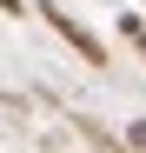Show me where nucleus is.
<instances>
[{"label": "nucleus", "mask_w": 146, "mask_h": 153, "mask_svg": "<svg viewBox=\"0 0 146 153\" xmlns=\"http://www.w3.org/2000/svg\"><path fill=\"white\" fill-rule=\"evenodd\" d=\"M40 20H46V27H53V33H60V40L73 47V53H80V60L93 67V73H106V47L93 40V33H86V27H80L73 13H60V7H40Z\"/></svg>", "instance_id": "nucleus-1"}, {"label": "nucleus", "mask_w": 146, "mask_h": 153, "mask_svg": "<svg viewBox=\"0 0 146 153\" xmlns=\"http://www.w3.org/2000/svg\"><path fill=\"white\" fill-rule=\"evenodd\" d=\"M119 40H133L139 53H146V20H139V13H119Z\"/></svg>", "instance_id": "nucleus-2"}, {"label": "nucleus", "mask_w": 146, "mask_h": 153, "mask_svg": "<svg viewBox=\"0 0 146 153\" xmlns=\"http://www.w3.org/2000/svg\"><path fill=\"white\" fill-rule=\"evenodd\" d=\"M119 140H126V146H146V120H133V126H126Z\"/></svg>", "instance_id": "nucleus-3"}, {"label": "nucleus", "mask_w": 146, "mask_h": 153, "mask_svg": "<svg viewBox=\"0 0 146 153\" xmlns=\"http://www.w3.org/2000/svg\"><path fill=\"white\" fill-rule=\"evenodd\" d=\"M0 13H7V20H20V13H27V0H0Z\"/></svg>", "instance_id": "nucleus-4"}]
</instances>
